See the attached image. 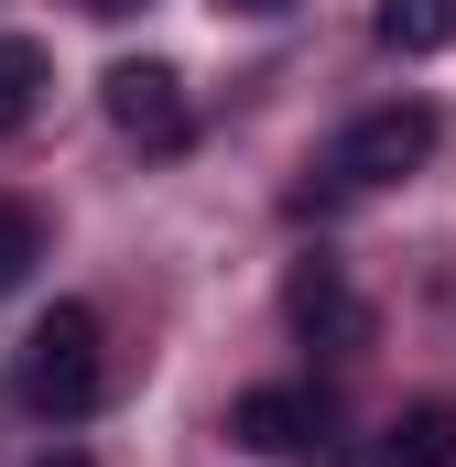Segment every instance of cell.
Wrapping results in <instances>:
<instances>
[{
	"label": "cell",
	"mask_w": 456,
	"mask_h": 467,
	"mask_svg": "<svg viewBox=\"0 0 456 467\" xmlns=\"http://www.w3.org/2000/svg\"><path fill=\"white\" fill-rule=\"evenodd\" d=\"M11 391H22V413H44V424L98 413V391H109L98 305H55V316H33V337H22V358H11Z\"/></svg>",
	"instance_id": "obj_1"
},
{
	"label": "cell",
	"mask_w": 456,
	"mask_h": 467,
	"mask_svg": "<svg viewBox=\"0 0 456 467\" xmlns=\"http://www.w3.org/2000/svg\"><path fill=\"white\" fill-rule=\"evenodd\" d=\"M228 435L239 446H261V457H305V467H326V402L316 391H294V380H261V391H239L228 402Z\"/></svg>",
	"instance_id": "obj_5"
},
{
	"label": "cell",
	"mask_w": 456,
	"mask_h": 467,
	"mask_svg": "<svg viewBox=\"0 0 456 467\" xmlns=\"http://www.w3.org/2000/svg\"><path fill=\"white\" fill-rule=\"evenodd\" d=\"M218 11H250V22H272V11H294V0H218Z\"/></svg>",
	"instance_id": "obj_10"
},
{
	"label": "cell",
	"mask_w": 456,
	"mask_h": 467,
	"mask_svg": "<svg viewBox=\"0 0 456 467\" xmlns=\"http://www.w3.org/2000/svg\"><path fill=\"white\" fill-rule=\"evenodd\" d=\"M369 33H380V55H446L456 44V0H380Z\"/></svg>",
	"instance_id": "obj_8"
},
{
	"label": "cell",
	"mask_w": 456,
	"mask_h": 467,
	"mask_svg": "<svg viewBox=\"0 0 456 467\" xmlns=\"http://www.w3.org/2000/svg\"><path fill=\"white\" fill-rule=\"evenodd\" d=\"M44 88H55L44 44H33V33H0V141H11V130H33V109H44Z\"/></svg>",
	"instance_id": "obj_7"
},
{
	"label": "cell",
	"mask_w": 456,
	"mask_h": 467,
	"mask_svg": "<svg viewBox=\"0 0 456 467\" xmlns=\"http://www.w3.org/2000/svg\"><path fill=\"white\" fill-rule=\"evenodd\" d=\"M424 163H435V109H424V99H380V109H358L337 130V152H326V196L402 185V174H424Z\"/></svg>",
	"instance_id": "obj_2"
},
{
	"label": "cell",
	"mask_w": 456,
	"mask_h": 467,
	"mask_svg": "<svg viewBox=\"0 0 456 467\" xmlns=\"http://www.w3.org/2000/svg\"><path fill=\"white\" fill-rule=\"evenodd\" d=\"M380 467H456V402H402L380 424Z\"/></svg>",
	"instance_id": "obj_6"
},
{
	"label": "cell",
	"mask_w": 456,
	"mask_h": 467,
	"mask_svg": "<svg viewBox=\"0 0 456 467\" xmlns=\"http://www.w3.org/2000/svg\"><path fill=\"white\" fill-rule=\"evenodd\" d=\"M33 261H44V218L33 207H0V294L33 283Z\"/></svg>",
	"instance_id": "obj_9"
},
{
	"label": "cell",
	"mask_w": 456,
	"mask_h": 467,
	"mask_svg": "<svg viewBox=\"0 0 456 467\" xmlns=\"http://www.w3.org/2000/svg\"><path fill=\"white\" fill-rule=\"evenodd\" d=\"M88 11H98V22H130V11H141V0H88Z\"/></svg>",
	"instance_id": "obj_11"
},
{
	"label": "cell",
	"mask_w": 456,
	"mask_h": 467,
	"mask_svg": "<svg viewBox=\"0 0 456 467\" xmlns=\"http://www.w3.org/2000/svg\"><path fill=\"white\" fill-rule=\"evenodd\" d=\"M33 467H98V457H77V446H55V457H33Z\"/></svg>",
	"instance_id": "obj_12"
},
{
	"label": "cell",
	"mask_w": 456,
	"mask_h": 467,
	"mask_svg": "<svg viewBox=\"0 0 456 467\" xmlns=\"http://www.w3.org/2000/svg\"><path fill=\"white\" fill-rule=\"evenodd\" d=\"M283 316H294V337H305V348H326V358H358V348H369V305L347 294V261H326V250H305V261H294Z\"/></svg>",
	"instance_id": "obj_4"
},
{
	"label": "cell",
	"mask_w": 456,
	"mask_h": 467,
	"mask_svg": "<svg viewBox=\"0 0 456 467\" xmlns=\"http://www.w3.org/2000/svg\"><path fill=\"white\" fill-rule=\"evenodd\" d=\"M98 109H109V130H119V141H141V152H185V130H196L185 77H174L163 55H119L109 77H98Z\"/></svg>",
	"instance_id": "obj_3"
}]
</instances>
